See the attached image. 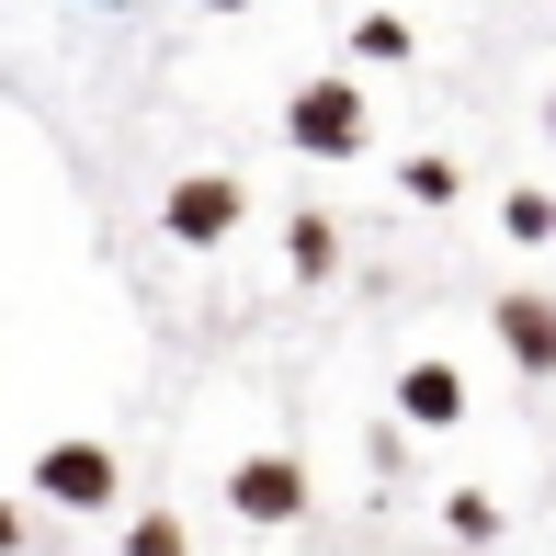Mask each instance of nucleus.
<instances>
[{
	"label": "nucleus",
	"mask_w": 556,
	"mask_h": 556,
	"mask_svg": "<svg viewBox=\"0 0 556 556\" xmlns=\"http://www.w3.org/2000/svg\"><path fill=\"white\" fill-rule=\"evenodd\" d=\"M545 137H556V91H545Z\"/></svg>",
	"instance_id": "2eb2a0df"
},
{
	"label": "nucleus",
	"mask_w": 556,
	"mask_h": 556,
	"mask_svg": "<svg viewBox=\"0 0 556 556\" xmlns=\"http://www.w3.org/2000/svg\"><path fill=\"white\" fill-rule=\"evenodd\" d=\"M409 12H364V23H352V58H364V68H397V58H409Z\"/></svg>",
	"instance_id": "6e6552de"
},
{
	"label": "nucleus",
	"mask_w": 556,
	"mask_h": 556,
	"mask_svg": "<svg viewBox=\"0 0 556 556\" xmlns=\"http://www.w3.org/2000/svg\"><path fill=\"white\" fill-rule=\"evenodd\" d=\"M443 522H454V545H500V500H489V489H454Z\"/></svg>",
	"instance_id": "9b49d317"
},
{
	"label": "nucleus",
	"mask_w": 556,
	"mask_h": 556,
	"mask_svg": "<svg viewBox=\"0 0 556 556\" xmlns=\"http://www.w3.org/2000/svg\"><path fill=\"white\" fill-rule=\"evenodd\" d=\"M250 227V182L239 170H182V182L160 193V239L170 250H227Z\"/></svg>",
	"instance_id": "f03ea898"
},
{
	"label": "nucleus",
	"mask_w": 556,
	"mask_h": 556,
	"mask_svg": "<svg viewBox=\"0 0 556 556\" xmlns=\"http://www.w3.org/2000/svg\"><path fill=\"white\" fill-rule=\"evenodd\" d=\"M285 148H295V160H364V148H375V91L341 80V68H330V80H295L285 91Z\"/></svg>",
	"instance_id": "f257e3e1"
},
{
	"label": "nucleus",
	"mask_w": 556,
	"mask_h": 556,
	"mask_svg": "<svg viewBox=\"0 0 556 556\" xmlns=\"http://www.w3.org/2000/svg\"><path fill=\"white\" fill-rule=\"evenodd\" d=\"M285 262H295V285H330V273H341V227L307 205V216L285 227Z\"/></svg>",
	"instance_id": "0eeeda50"
},
{
	"label": "nucleus",
	"mask_w": 556,
	"mask_h": 556,
	"mask_svg": "<svg viewBox=\"0 0 556 556\" xmlns=\"http://www.w3.org/2000/svg\"><path fill=\"white\" fill-rule=\"evenodd\" d=\"M397 193H409V205H454V193H466V170H454L443 148H420V160H397Z\"/></svg>",
	"instance_id": "1a4fd4ad"
},
{
	"label": "nucleus",
	"mask_w": 556,
	"mask_h": 556,
	"mask_svg": "<svg viewBox=\"0 0 556 556\" xmlns=\"http://www.w3.org/2000/svg\"><path fill=\"white\" fill-rule=\"evenodd\" d=\"M0 556H23V511H12V500H0Z\"/></svg>",
	"instance_id": "ddd939ff"
},
{
	"label": "nucleus",
	"mask_w": 556,
	"mask_h": 556,
	"mask_svg": "<svg viewBox=\"0 0 556 556\" xmlns=\"http://www.w3.org/2000/svg\"><path fill=\"white\" fill-rule=\"evenodd\" d=\"M489 330H500V352H511V375H534V387L556 375V295L545 285H511L489 307Z\"/></svg>",
	"instance_id": "39448f33"
},
{
	"label": "nucleus",
	"mask_w": 556,
	"mask_h": 556,
	"mask_svg": "<svg viewBox=\"0 0 556 556\" xmlns=\"http://www.w3.org/2000/svg\"><path fill=\"white\" fill-rule=\"evenodd\" d=\"M125 556H193V534L170 511H137V522H125Z\"/></svg>",
	"instance_id": "f8f14e48"
},
{
	"label": "nucleus",
	"mask_w": 556,
	"mask_h": 556,
	"mask_svg": "<svg viewBox=\"0 0 556 556\" xmlns=\"http://www.w3.org/2000/svg\"><path fill=\"white\" fill-rule=\"evenodd\" d=\"M103 12H125V0H103Z\"/></svg>",
	"instance_id": "dca6fc26"
},
{
	"label": "nucleus",
	"mask_w": 556,
	"mask_h": 556,
	"mask_svg": "<svg viewBox=\"0 0 556 556\" xmlns=\"http://www.w3.org/2000/svg\"><path fill=\"white\" fill-rule=\"evenodd\" d=\"M500 227H511L522 250H545V239H556V193H545V182H522V193H500Z\"/></svg>",
	"instance_id": "9d476101"
},
{
	"label": "nucleus",
	"mask_w": 556,
	"mask_h": 556,
	"mask_svg": "<svg viewBox=\"0 0 556 556\" xmlns=\"http://www.w3.org/2000/svg\"><path fill=\"white\" fill-rule=\"evenodd\" d=\"M227 511L239 522H307V466L295 454H239L227 466Z\"/></svg>",
	"instance_id": "20e7f679"
},
{
	"label": "nucleus",
	"mask_w": 556,
	"mask_h": 556,
	"mask_svg": "<svg viewBox=\"0 0 556 556\" xmlns=\"http://www.w3.org/2000/svg\"><path fill=\"white\" fill-rule=\"evenodd\" d=\"M397 420L409 432H454L466 420V375L454 364H397Z\"/></svg>",
	"instance_id": "423d86ee"
},
{
	"label": "nucleus",
	"mask_w": 556,
	"mask_h": 556,
	"mask_svg": "<svg viewBox=\"0 0 556 556\" xmlns=\"http://www.w3.org/2000/svg\"><path fill=\"white\" fill-rule=\"evenodd\" d=\"M193 12H250V0H193Z\"/></svg>",
	"instance_id": "4468645a"
},
{
	"label": "nucleus",
	"mask_w": 556,
	"mask_h": 556,
	"mask_svg": "<svg viewBox=\"0 0 556 556\" xmlns=\"http://www.w3.org/2000/svg\"><path fill=\"white\" fill-rule=\"evenodd\" d=\"M35 500H58V511H114V500H125V466H114L103 443L68 432V443L35 454Z\"/></svg>",
	"instance_id": "7ed1b4c3"
}]
</instances>
